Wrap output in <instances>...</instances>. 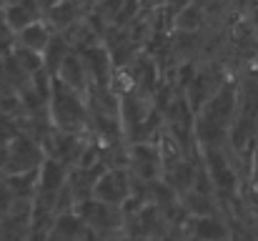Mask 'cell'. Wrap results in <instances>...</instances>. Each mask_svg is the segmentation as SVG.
Listing matches in <instances>:
<instances>
[{"label": "cell", "instance_id": "2", "mask_svg": "<svg viewBox=\"0 0 258 241\" xmlns=\"http://www.w3.org/2000/svg\"><path fill=\"white\" fill-rule=\"evenodd\" d=\"M196 236L201 241H226L228 239V229L216 219H198Z\"/></svg>", "mask_w": 258, "mask_h": 241}, {"label": "cell", "instance_id": "3", "mask_svg": "<svg viewBox=\"0 0 258 241\" xmlns=\"http://www.w3.org/2000/svg\"><path fill=\"white\" fill-rule=\"evenodd\" d=\"M23 43L30 48V51H43L48 45V33L40 23H28L23 28Z\"/></svg>", "mask_w": 258, "mask_h": 241}, {"label": "cell", "instance_id": "1", "mask_svg": "<svg viewBox=\"0 0 258 241\" xmlns=\"http://www.w3.org/2000/svg\"><path fill=\"white\" fill-rule=\"evenodd\" d=\"M128 176L123 171H108L98 183H95V196L100 204H120L128 196Z\"/></svg>", "mask_w": 258, "mask_h": 241}]
</instances>
